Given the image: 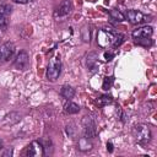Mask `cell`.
<instances>
[{
  "mask_svg": "<svg viewBox=\"0 0 157 157\" xmlns=\"http://www.w3.org/2000/svg\"><path fill=\"white\" fill-rule=\"evenodd\" d=\"M60 94L66 99H71L75 96V90L70 85H64L60 90Z\"/></svg>",
  "mask_w": 157,
  "mask_h": 157,
  "instance_id": "14",
  "label": "cell"
},
{
  "mask_svg": "<svg viewBox=\"0 0 157 157\" xmlns=\"http://www.w3.org/2000/svg\"><path fill=\"white\" fill-rule=\"evenodd\" d=\"M72 11V1L71 0H63L60 2V5L58 6V9L54 12L55 17H64L67 16L70 12Z\"/></svg>",
  "mask_w": 157,
  "mask_h": 157,
  "instance_id": "9",
  "label": "cell"
},
{
  "mask_svg": "<svg viewBox=\"0 0 157 157\" xmlns=\"http://www.w3.org/2000/svg\"><path fill=\"white\" fill-rule=\"evenodd\" d=\"M60 74H61V60L59 55H55L49 61V65L47 69V78L54 82L60 76Z\"/></svg>",
  "mask_w": 157,
  "mask_h": 157,
  "instance_id": "2",
  "label": "cell"
},
{
  "mask_svg": "<svg viewBox=\"0 0 157 157\" xmlns=\"http://www.w3.org/2000/svg\"><path fill=\"white\" fill-rule=\"evenodd\" d=\"M126 17L134 25H140V23H144V22L148 21L147 20L148 17L146 15H144L141 11H137V10H129L128 13H126Z\"/></svg>",
  "mask_w": 157,
  "mask_h": 157,
  "instance_id": "8",
  "label": "cell"
},
{
  "mask_svg": "<svg viewBox=\"0 0 157 157\" xmlns=\"http://www.w3.org/2000/svg\"><path fill=\"white\" fill-rule=\"evenodd\" d=\"M113 82H114V78L112 77V76H107V77H104V80H103V85H102V87H103V90H109L110 87H112V85H113Z\"/></svg>",
  "mask_w": 157,
  "mask_h": 157,
  "instance_id": "19",
  "label": "cell"
},
{
  "mask_svg": "<svg viewBox=\"0 0 157 157\" xmlns=\"http://www.w3.org/2000/svg\"><path fill=\"white\" fill-rule=\"evenodd\" d=\"M135 43L139 44V45H145V47H147V45H151V44H152V40H151L150 38H136V39H135Z\"/></svg>",
  "mask_w": 157,
  "mask_h": 157,
  "instance_id": "21",
  "label": "cell"
},
{
  "mask_svg": "<svg viewBox=\"0 0 157 157\" xmlns=\"http://www.w3.org/2000/svg\"><path fill=\"white\" fill-rule=\"evenodd\" d=\"M109 13H110L112 18H113V20H115V21L121 22V21H124V20H125V16H124V15H123L118 9H112V10L109 11Z\"/></svg>",
  "mask_w": 157,
  "mask_h": 157,
  "instance_id": "17",
  "label": "cell"
},
{
  "mask_svg": "<svg viewBox=\"0 0 157 157\" xmlns=\"http://www.w3.org/2000/svg\"><path fill=\"white\" fill-rule=\"evenodd\" d=\"M107 150H108V152H113V144L112 142L107 144Z\"/></svg>",
  "mask_w": 157,
  "mask_h": 157,
  "instance_id": "27",
  "label": "cell"
},
{
  "mask_svg": "<svg viewBox=\"0 0 157 157\" xmlns=\"http://www.w3.org/2000/svg\"><path fill=\"white\" fill-rule=\"evenodd\" d=\"M42 146H43V156H48L53 152V144L49 139H45L44 142L42 144Z\"/></svg>",
  "mask_w": 157,
  "mask_h": 157,
  "instance_id": "16",
  "label": "cell"
},
{
  "mask_svg": "<svg viewBox=\"0 0 157 157\" xmlns=\"http://www.w3.org/2000/svg\"><path fill=\"white\" fill-rule=\"evenodd\" d=\"M115 32L112 28H101L97 33V43L101 48H107L113 45L115 39Z\"/></svg>",
  "mask_w": 157,
  "mask_h": 157,
  "instance_id": "1",
  "label": "cell"
},
{
  "mask_svg": "<svg viewBox=\"0 0 157 157\" xmlns=\"http://www.w3.org/2000/svg\"><path fill=\"white\" fill-rule=\"evenodd\" d=\"M13 2H17V4H28L31 2L32 0H12Z\"/></svg>",
  "mask_w": 157,
  "mask_h": 157,
  "instance_id": "26",
  "label": "cell"
},
{
  "mask_svg": "<svg viewBox=\"0 0 157 157\" xmlns=\"http://www.w3.org/2000/svg\"><path fill=\"white\" fill-rule=\"evenodd\" d=\"M82 39L85 42H90V32H87V27L86 26L82 29Z\"/></svg>",
  "mask_w": 157,
  "mask_h": 157,
  "instance_id": "23",
  "label": "cell"
},
{
  "mask_svg": "<svg viewBox=\"0 0 157 157\" xmlns=\"http://www.w3.org/2000/svg\"><path fill=\"white\" fill-rule=\"evenodd\" d=\"M123 42H124V34H121V33H117V34H115V39H114L113 45H114V47H119Z\"/></svg>",
  "mask_w": 157,
  "mask_h": 157,
  "instance_id": "22",
  "label": "cell"
},
{
  "mask_svg": "<svg viewBox=\"0 0 157 157\" xmlns=\"http://www.w3.org/2000/svg\"><path fill=\"white\" fill-rule=\"evenodd\" d=\"M97 61H98V54L92 52L87 55L86 58V65H87V69L90 71H93L96 67H97Z\"/></svg>",
  "mask_w": 157,
  "mask_h": 157,
  "instance_id": "13",
  "label": "cell"
},
{
  "mask_svg": "<svg viewBox=\"0 0 157 157\" xmlns=\"http://www.w3.org/2000/svg\"><path fill=\"white\" fill-rule=\"evenodd\" d=\"M90 139H86V137H82L80 141H78V148L81 151H87V150H91L92 148V145L88 142Z\"/></svg>",
  "mask_w": 157,
  "mask_h": 157,
  "instance_id": "18",
  "label": "cell"
},
{
  "mask_svg": "<svg viewBox=\"0 0 157 157\" xmlns=\"http://www.w3.org/2000/svg\"><path fill=\"white\" fill-rule=\"evenodd\" d=\"M25 155L29 157L34 156H43V146L39 141H32L25 150Z\"/></svg>",
  "mask_w": 157,
  "mask_h": 157,
  "instance_id": "7",
  "label": "cell"
},
{
  "mask_svg": "<svg viewBox=\"0 0 157 157\" xmlns=\"http://www.w3.org/2000/svg\"><path fill=\"white\" fill-rule=\"evenodd\" d=\"M112 101H113V99H112V97H110V96H108V94H104V96H101V97L98 98L97 103H98L99 105H105V104L110 103Z\"/></svg>",
  "mask_w": 157,
  "mask_h": 157,
  "instance_id": "20",
  "label": "cell"
},
{
  "mask_svg": "<svg viewBox=\"0 0 157 157\" xmlns=\"http://www.w3.org/2000/svg\"><path fill=\"white\" fill-rule=\"evenodd\" d=\"M82 126H83V137L92 140L97 135V125L96 121L92 117H85L82 120Z\"/></svg>",
  "mask_w": 157,
  "mask_h": 157,
  "instance_id": "4",
  "label": "cell"
},
{
  "mask_svg": "<svg viewBox=\"0 0 157 157\" xmlns=\"http://www.w3.org/2000/svg\"><path fill=\"white\" fill-rule=\"evenodd\" d=\"M20 120H21L20 113H17V112H11V113H9V114H6V115L4 117V119L1 120V125H2V126H11V125L17 124Z\"/></svg>",
  "mask_w": 157,
  "mask_h": 157,
  "instance_id": "12",
  "label": "cell"
},
{
  "mask_svg": "<svg viewBox=\"0 0 157 157\" xmlns=\"http://www.w3.org/2000/svg\"><path fill=\"white\" fill-rule=\"evenodd\" d=\"M11 15V6L7 4H0V28L5 31L9 26Z\"/></svg>",
  "mask_w": 157,
  "mask_h": 157,
  "instance_id": "6",
  "label": "cell"
},
{
  "mask_svg": "<svg viewBox=\"0 0 157 157\" xmlns=\"http://www.w3.org/2000/svg\"><path fill=\"white\" fill-rule=\"evenodd\" d=\"M13 65L18 70H23V69H26L28 66V54H27L26 50H21L16 55V59L13 61Z\"/></svg>",
  "mask_w": 157,
  "mask_h": 157,
  "instance_id": "10",
  "label": "cell"
},
{
  "mask_svg": "<svg viewBox=\"0 0 157 157\" xmlns=\"http://www.w3.org/2000/svg\"><path fill=\"white\" fill-rule=\"evenodd\" d=\"M64 112L66 114H76L80 112V107H78V104H76L74 102H67L64 105Z\"/></svg>",
  "mask_w": 157,
  "mask_h": 157,
  "instance_id": "15",
  "label": "cell"
},
{
  "mask_svg": "<svg viewBox=\"0 0 157 157\" xmlns=\"http://www.w3.org/2000/svg\"><path fill=\"white\" fill-rule=\"evenodd\" d=\"M12 153H13V150L12 148H7L6 151L2 152V156L4 157H9V156H12Z\"/></svg>",
  "mask_w": 157,
  "mask_h": 157,
  "instance_id": "25",
  "label": "cell"
},
{
  "mask_svg": "<svg viewBox=\"0 0 157 157\" xmlns=\"http://www.w3.org/2000/svg\"><path fill=\"white\" fill-rule=\"evenodd\" d=\"M114 53H112V52H105L104 53V59L107 60V61H109V60H112L113 58H114Z\"/></svg>",
  "mask_w": 157,
  "mask_h": 157,
  "instance_id": "24",
  "label": "cell"
},
{
  "mask_svg": "<svg viewBox=\"0 0 157 157\" xmlns=\"http://www.w3.org/2000/svg\"><path fill=\"white\" fill-rule=\"evenodd\" d=\"M132 134H134V137L136 139V141L140 142V144H147L151 140V136H152L150 128L145 124L135 125L134 129H132Z\"/></svg>",
  "mask_w": 157,
  "mask_h": 157,
  "instance_id": "3",
  "label": "cell"
},
{
  "mask_svg": "<svg viewBox=\"0 0 157 157\" xmlns=\"http://www.w3.org/2000/svg\"><path fill=\"white\" fill-rule=\"evenodd\" d=\"M1 148H2V142L0 141V150H1Z\"/></svg>",
  "mask_w": 157,
  "mask_h": 157,
  "instance_id": "28",
  "label": "cell"
},
{
  "mask_svg": "<svg viewBox=\"0 0 157 157\" xmlns=\"http://www.w3.org/2000/svg\"><path fill=\"white\" fill-rule=\"evenodd\" d=\"M15 53V45L11 42H5L0 45V63H5L11 59Z\"/></svg>",
  "mask_w": 157,
  "mask_h": 157,
  "instance_id": "5",
  "label": "cell"
},
{
  "mask_svg": "<svg viewBox=\"0 0 157 157\" xmlns=\"http://www.w3.org/2000/svg\"><path fill=\"white\" fill-rule=\"evenodd\" d=\"M153 33V28L151 26H142L132 31V37L136 38H150Z\"/></svg>",
  "mask_w": 157,
  "mask_h": 157,
  "instance_id": "11",
  "label": "cell"
}]
</instances>
